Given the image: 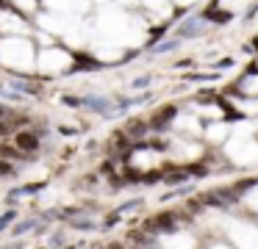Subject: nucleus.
<instances>
[{"instance_id":"obj_1","label":"nucleus","mask_w":258,"mask_h":249,"mask_svg":"<svg viewBox=\"0 0 258 249\" xmlns=\"http://www.w3.org/2000/svg\"><path fill=\"white\" fill-rule=\"evenodd\" d=\"M39 147V138L34 136V133H17V149H25V152H31V149Z\"/></svg>"},{"instance_id":"obj_3","label":"nucleus","mask_w":258,"mask_h":249,"mask_svg":"<svg viewBox=\"0 0 258 249\" xmlns=\"http://www.w3.org/2000/svg\"><path fill=\"white\" fill-rule=\"evenodd\" d=\"M3 116H6V108H3V105H0V119H3Z\"/></svg>"},{"instance_id":"obj_2","label":"nucleus","mask_w":258,"mask_h":249,"mask_svg":"<svg viewBox=\"0 0 258 249\" xmlns=\"http://www.w3.org/2000/svg\"><path fill=\"white\" fill-rule=\"evenodd\" d=\"M0 175H12V166L3 163V160H0Z\"/></svg>"}]
</instances>
